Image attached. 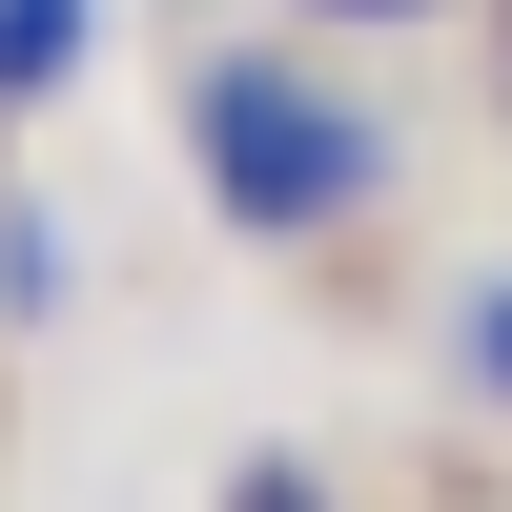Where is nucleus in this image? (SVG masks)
Returning a JSON list of instances; mask_svg holds the SVG:
<instances>
[{"label": "nucleus", "instance_id": "obj_1", "mask_svg": "<svg viewBox=\"0 0 512 512\" xmlns=\"http://www.w3.org/2000/svg\"><path fill=\"white\" fill-rule=\"evenodd\" d=\"M185 123H205L226 226H267V246H308V226H349V205H369V123L328 103L308 62H267V41H226V62L185 82Z\"/></svg>", "mask_w": 512, "mask_h": 512}, {"label": "nucleus", "instance_id": "obj_2", "mask_svg": "<svg viewBox=\"0 0 512 512\" xmlns=\"http://www.w3.org/2000/svg\"><path fill=\"white\" fill-rule=\"evenodd\" d=\"M62 62H82V0H0V103H41Z\"/></svg>", "mask_w": 512, "mask_h": 512}, {"label": "nucleus", "instance_id": "obj_3", "mask_svg": "<svg viewBox=\"0 0 512 512\" xmlns=\"http://www.w3.org/2000/svg\"><path fill=\"white\" fill-rule=\"evenodd\" d=\"M451 349L492 369V410H512V287H472V308H451Z\"/></svg>", "mask_w": 512, "mask_h": 512}, {"label": "nucleus", "instance_id": "obj_4", "mask_svg": "<svg viewBox=\"0 0 512 512\" xmlns=\"http://www.w3.org/2000/svg\"><path fill=\"white\" fill-rule=\"evenodd\" d=\"M226 512H328V492H308V472H246V492H226Z\"/></svg>", "mask_w": 512, "mask_h": 512}, {"label": "nucleus", "instance_id": "obj_5", "mask_svg": "<svg viewBox=\"0 0 512 512\" xmlns=\"http://www.w3.org/2000/svg\"><path fill=\"white\" fill-rule=\"evenodd\" d=\"M308 21H410V0H308Z\"/></svg>", "mask_w": 512, "mask_h": 512}]
</instances>
